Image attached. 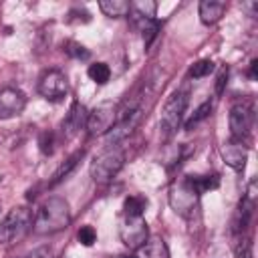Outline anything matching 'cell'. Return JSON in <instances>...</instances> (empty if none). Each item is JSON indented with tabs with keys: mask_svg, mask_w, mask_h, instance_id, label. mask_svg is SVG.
<instances>
[{
	"mask_svg": "<svg viewBox=\"0 0 258 258\" xmlns=\"http://www.w3.org/2000/svg\"><path fill=\"white\" fill-rule=\"evenodd\" d=\"M71 224V208L62 198H48L36 212L32 230L34 234L46 236L64 230Z\"/></svg>",
	"mask_w": 258,
	"mask_h": 258,
	"instance_id": "6da1fadb",
	"label": "cell"
},
{
	"mask_svg": "<svg viewBox=\"0 0 258 258\" xmlns=\"http://www.w3.org/2000/svg\"><path fill=\"white\" fill-rule=\"evenodd\" d=\"M185 107H187V93H183V91L173 93L165 101V105L161 109V117H159V133L163 139H169L177 131V127L183 119Z\"/></svg>",
	"mask_w": 258,
	"mask_h": 258,
	"instance_id": "7a4b0ae2",
	"label": "cell"
},
{
	"mask_svg": "<svg viewBox=\"0 0 258 258\" xmlns=\"http://www.w3.org/2000/svg\"><path fill=\"white\" fill-rule=\"evenodd\" d=\"M125 163V155L121 149H105L103 153H99L93 161H91V177L95 183L103 185V183H109L117 173L119 169L123 167Z\"/></svg>",
	"mask_w": 258,
	"mask_h": 258,
	"instance_id": "3957f363",
	"label": "cell"
},
{
	"mask_svg": "<svg viewBox=\"0 0 258 258\" xmlns=\"http://www.w3.org/2000/svg\"><path fill=\"white\" fill-rule=\"evenodd\" d=\"M155 10L157 4L151 0H139V2H129V16L133 20V24L141 30L145 44H151V40L157 34V20H155Z\"/></svg>",
	"mask_w": 258,
	"mask_h": 258,
	"instance_id": "277c9868",
	"label": "cell"
},
{
	"mask_svg": "<svg viewBox=\"0 0 258 258\" xmlns=\"http://www.w3.org/2000/svg\"><path fill=\"white\" fill-rule=\"evenodd\" d=\"M30 226H32V212L26 206L12 208L0 224V240L6 244L20 240L28 232Z\"/></svg>",
	"mask_w": 258,
	"mask_h": 258,
	"instance_id": "5b68a950",
	"label": "cell"
},
{
	"mask_svg": "<svg viewBox=\"0 0 258 258\" xmlns=\"http://www.w3.org/2000/svg\"><path fill=\"white\" fill-rule=\"evenodd\" d=\"M198 200H200V191L196 189L191 175H185L169 191V204L179 216H189L198 208Z\"/></svg>",
	"mask_w": 258,
	"mask_h": 258,
	"instance_id": "8992f818",
	"label": "cell"
},
{
	"mask_svg": "<svg viewBox=\"0 0 258 258\" xmlns=\"http://www.w3.org/2000/svg\"><path fill=\"white\" fill-rule=\"evenodd\" d=\"M117 123V107L113 103H101L97 105L91 113H87V131L91 137L95 135H103L109 133L113 129V125Z\"/></svg>",
	"mask_w": 258,
	"mask_h": 258,
	"instance_id": "52a82bcc",
	"label": "cell"
},
{
	"mask_svg": "<svg viewBox=\"0 0 258 258\" xmlns=\"http://www.w3.org/2000/svg\"><path fill=\"white\" fill-rule=\"evenodd\" d=\"M119 236L129 250H139L149 238L147 222L143 220V216H125V220L119 226Z\"/></svg>",
	"mask_w": 258,
	"mask_h": 258,
	"instance_id": "ba28073f",
	"label": "cell"
},
{
	"mask_svg": "<svg viewBox=\"0 0 258 258\" xmlns=\"http://www.w3.org/2000/svg\"><path fill=\"white\" fill-rule=\"evenodd\" d=\"M254 123V109L248 101H238L230 109V131L234 139H244Z\"/></svg>",
	"mask_w": 258,
	"mask_h": 258,
	"instance_id": "9c48e42d",
	"label": "cell"
},
{
	"mask_svg": "<svg viewBox=\"0 0 258 258\" xmlns=\"http://www.w3.org/2000/svg\"><path fill=\"white\" fill-rule=\"evenodd\" d=\"M67 91H69V83L60 71H48L38 81V93L46 101H52V103L62 101L67 97Z\"/></svg>",
	"mask_w": 258,
	"mask_h": 258,
	"instance_id": "30bf717a",
	"label": "cell"
},
{
	"mask_svg": "<svg viewBox=\"0 0 258 258\" xmlns=\"http://www.w3.org/2000/svg\"><path fill=\"white\" fill-rule=\"evenodd\" d=\"M24 107H26V97L22 91L14 87L0 89V119H10L20 115Z\"/></svg>",
	"mask_w": 258,
	"mask_h": 258,
	"instance_id": "8fae6325",
	"label": "cell"
},
{
	"mask_svg": "<svg viewBox=\"0 0 258 258\" xmlns=\"http://www.w3.org/2000/svg\"><path fill=\"white\" fill-rule=\"evenodd\" d=\"M220 155L226 161V165H230L232 169H242L246 165V159H248V147L244 141L232 139V141H226L222 145Z\"/></svg>",
	"mask_w": 258,
	"mask_h": 258,
	"instance_id": "7c38bea8",
	"label": "cell"
},
{
	"mask_svg": "<svg viewBox=\"0 0 258 258\" xmlns=\"http://www.w3.org/2000/svg\"><path fill=\"white\" fill-rule=\"evenodd\" d=\"M85 123H87V109H85L79 101H75V103L71 105V109H69L64 121H62V133H64V137H67V139L75 137V135L79 133V129H81Z\"/></svg>",
	"mask_w": 258,
	"mask_h": 258,
	"instance_id": "4fadbf2b",
	"label": "cell"
},
{
	"mask_svg": "<svg viewBox=\"0 0 258 258\" xmlns=\"http://www.w3.org/2000/svg\"><path fill=\"white\" fill-rule=\"evenodd\" d=\"M224 10H226V4L224 2H218V0H202L200 2V8H198L200 20L204 24H216L222 18Z\"/></svg>",
	"mask_w": 258,
	"mask_h": 258,
	"instance_id": "5bb4252c",
	"label": "cell"
},
{
	"mask_svg": "<svg viewBox=\"0 0 258 258\" xmlns=\"http://www.w3.org/2000/svg\"><path fill=\"white\" fill-rule=\"evenodd\" d=\"M137 258H169V252L161 238H147V242L139 248Z\"/></svg>",
	"mask_w": 258,
	"mask_h": 258,
	"instance_id": "9a60e30c",
	"label": "cell"
},
{
	"mask_svg": "<svg viewBox=\"0 0 258 258\" xmlns=\"http://www.w3.org/2000/svg\"><path fill=\"white\" fill-rule=\"evenodd\" d=\"M99 8L105 16H111V18H119V16L129 14V2H125V0H101Z\"/></svg>",
	"mask_w": 258,
	"mask_h": 258,
	"instance_id": "2e32d148",
	"label": "cell"
},
{
	"mask_svg": "<svg viewBox=\"0 0 258 258\" xmlns=\"http://www.w3.org/2000/svg\"><path fill=\"white\" fill-rule=\"evenodd\" d=\"M83 155H85V151H83V149H81V151H77V153H73V155H71V157H69V159H67V161H64V163L54 171L50 185H56L58 181H62L64 177H69V175H71V171L77 167V163H79V159H81Z\"/></svg>",
	"mask_w": 258,
	"mask_h": 258,
	"instance_id": "e0dca14e",
	"label": "cell"
},
{
	"mask_svg": "<svg viewBox=\"0 0 258 258\" xmlns=\"http://www.w3.org/2000/svg\"><path fill=\"white\" fill-rule=\"evenodd\" d=\"M145 206H147V200L143 196H129L123 204V212H125V216H133V218L143 216Z\"/></svg>",
	"mask_w": 258,
	"mask_h": 258,
	"instance_id": "ac0fdd59",
	"label": "cell"
},
{
	"mask_svg": "<svg viewBox=\"0 0 258 258\" xmlns=\"http://www.w3.org/2000/svg\"><path fill=\"white\" fill-rule=\"evenodd\" d=\"M191 181H194V185L200 194H204L208 189H216L220 185V177L216 173H212V175L210 173L208 175H191Z\"/></svg>",
	"mask_w": 258,
	"mask_h": 258,
	"instance_id": "d6986e66",
	"label": "cell"
},
{
	"mask_svg": "<svg viewBox=\"0 0 258 258\" xmlns=\"http://www.w3.org/2000/svg\"><path fill=\"white\" fill-rule=\"evenodd\" d=\"M87 73H89L91 81H95L97 85H105V83L109 81V77H111V69H109V64H105V62H95V64H91Z\"/></svg>",
	"mask_w": 258,
	"mask_h": 258,
	"instance_id": "ffe728a7",
	"label": "cell"
},
{
	"mask_svg": "<svg viewBox=\"0 0 258 258\" xmlns=\"http://www.w3.org/2000/svg\"><path fill=\"white\" fill-rule=\"evenodd\" d=\"M210 73H214V62L204 58V60H198L191 69H189V77L191 79H202V77H208Z\"/></svg>",
	"mask_w": 258,
	"mask_h": 258,
	"instance_id": "44dd1931",
	"label": "cell"
},
{
	"mask_svg": "<svg viewBox=\"0 0 258 258\" xmlns=\"http://www.w3.org/2000/svg\"><path fill=\"white\" fill-rule=\"evenodd\" d=\"M210 111H212V101H206V103H202V105L196 109V113L191 115V119L185 123V129H191L194 125H198L200 121H204V119L210 115Z\"/></svg>",
	"mask_w": 258,
	"mask_h": 258,
	"instance_id": "7402d4cb",
	"label": "cell"
},
{
	"mask_svg": "<svg viewBox=\"0 0 258 258\" xmlns=\"http://www.w3.org/2000/svg\"><path fill=\"white\" fill-rule=\"evenodd\" d=\"M77 240H79V244H83V246H93V244L97 242V232H95V228H93V226H81L79 232H77Z\"/></svg>",
	"mask_w": 258,
	"mask_h": 258,
	"instance_id": "603a6c76",
	"label": "cell"
},
{
	"mask_svg": "<svg viewBox=\"0 0 258 258\" xmlns=\"http://www.w3.org/2000/svg\"><path fill=\"white\" fill-rule=\"evenodd\" d=\"M67 54L69 56H73V58H89V50L83 46V44H79V42H75V40H71V42H67Z\"/></svg>",
	"mask_w": 258,
	"mask_h": 258,
	"instance_id": "cb8c5ba5",
	"label": "cell"
},
{
	"mask_svg": "<svg viewBox=\"0 0 258 258\" xmlns=\"http://www.w3.org/2000/svg\"><path fill=\"white\" fill-rule=\"evenodd\" d=\"M236 258H252V242L250 238H242L236 246Z\"/></svg>",
	"mask_w": 258,
	"mask_h": 258,
	"instance_id": "d4e9b609",
	"label": "cell"
},
{
	"mask_svg": "<svg viewBox=\"0 0 258 258\" xmlns=\"http://www.w3.org/2000/svg\"><path fill=\"white\" fill-rule=\"evenodd\" d=\"M40 151L44 153V155H50L52 153V133H48V131H44L42 135H40Z\"/></svg>",
	"mask_w": 258,
	"mask_h": 258,
	"instance_id": "484cf974",
	"label": "cell"
},
{
	"mask_svg": "<svg viewBox=\"0 0 258 258\" xmlns=\"http://www.w3.org/2000/svg\"><path fill=\"white\" fill-rule=\"evenodd\" d=\"M226 83H228V69H222L220 75H218V83H216V93H218V95H222Z\"/></svg>",
	"mask_w": 258,
	"mask_h": 258,
	"instance_id": "4316f807",
	"label": "cell"
},
{
	"mask_svg": "<svg viewBox=\"0 0 258 258\" xmlns=\"http://www.w3.org/2000/svg\"><path fill=\"white\" fill-rule=\"evenodd\" d=\"M24 258H52V250L50 248H38V250H32L30 254H26Z\"/></svg>",
	"mask_w": 258,
	"mask_h": 258,
	"instance_id": "83f0119b",
	"label": "cell"
},
{
	"mask_svg": "<svg viewBox=\"0 0 258 258\" xmlns=\"http://www.w3.org/2000/svg\"><path fill=\"white\" fill-rule=\"evenodd\" d=\"M248 77H250L252 81H256V77H258V60H256V58L250 62V73H248Z\"/></svg>",
	"mask_w": 258,
	"mask_h": 258,
	"instance_id": "f1b7e54d",
	"label": "cell"
},
{
	"mask_svg": "<svg viewBox=\"0 0 258 258\" xmlns=\"http://www.w3.org/2000/svg\"><path fill=\"white\" fill-rule=\"evenodd\" d=\"M119 258H137V256H133V254H121Z\"/></svg>",
	"mask_w": 258,
	"mask_h": 258,
	"instance_id": "f546056e",
	"label": "cell"
}]
</instances>
